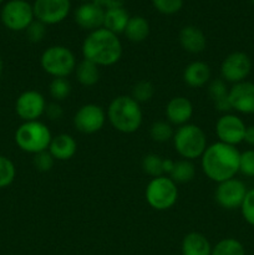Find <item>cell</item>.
Wrapping results in <instances>:
<instances>
[{"label": "cell", "instance_id": "obj_1", "mask_svg": "<svg viewBox=\"0 0 254 255\" xmlns=\"http://www.w3.org/2000/svg\"><path fill=\"white\" fill-rule=\"evenodd\" d=\"M241 152L236 146L214 142L209 144L201 157V167L207 178L217 184L236 178L239 173Z\"/></svg>", "mask_w": 254, "mask_h": 255}, {"label": "cell", "instance_id": "obj_2", "mask_svg": "<svg viewBox=\"0 0 254 255\" xmlns=\"http://www.w3.org/2000/svg\"><path fill=\"white\" fill-rule=\"evenodd\" d=\"M85 60L94 62L97 66H112L122 56V44L116 34L105 27L90 31L81 46Z\"/></svg>", "mask_w": 254, "mask_h": 255}, {"label": "cell", "instance_id": "obj_3", "mask_svg": "<svg viewBox=\"0 0 254 255\" xmlns=\"http://www.w3.org/2000/svg\"><path fill=\"white\" fill-rule=\"evenodd\" d=\"M106 115L116 131L127 134L138 131L143 120L139 104L127 95L115 97L110 102Z\"/></svg>", "mask_w": 254, "mask_h": 255}, {"label": "cell", "instance_id": "obj_4", "mask_svg": "<svg viewBox=\"0 0 254 255\" xmlns=\"http://www.w3.org/2000/svg\"><path fill=\"white\" fill-rule=\"evenodd\" d=\"M173 146L177 153L183 159L193 161L201 158L208 147L207 136L203 129L193 124L179 126L173 134Z\"/></svg>", "mask_w": 254, "mask_h": 255}, {"label": "cell", "instance_id": "obj_5", "mask_svg": "<svg viewBox=\"0 0 254 255\" xmlns=\"http://www.w3.org/2000/svg\"><path fill=\"white\" fill-rule=\"evenodd\" d=\"M52 136L49 127L41 121L22 122L15 132V143L21 151L30 154L49 149Z\"/></svg>", "mask_w": 254, "mask_h": 255}, {"label": "cell", "instance_id": "obj_6", "mask_svg": "<svg viewBox=\"0 0 254 255\" xmlns=\"http://www.w3.org/2000/svg\"><path fill=\"white\" fill-rule=\"evenodd\" d=\"M40 65L47 75L55 77H67L76 69V56L74 52L62 45L47 47L40 57Z\"/></svg>", "mask_w": 254, "mask_h": 255}, {"label": "cell", "instance_id": "obj_7", "mask_svg": "<svg viewBox=\"0 0 254 255\" xmlns=\"http://www.w3.org/2000/svg\"><path fill=\"white\" fill-rule=\"evenodd\" d=\"M146 202L156 211H167L177 203V183L168 176L154 177L148 182L144 191Z\"/></svg>", "mask_w": 254, "mask_h": 255}, {"label": "cell", "instance_id": "obj_8", "mask_svg": "<svg viewBox=\"0 0 254 255\" xmlns=\"http://www.w3.org/2000/svg\"><path fill=\"white\" fill-rule=\"evenodd\" d=\"M35 20L32 5L26 0H10L1 9V21L11 31H24Z\"/></svg>", "mask_w": 254, "mask_h": 255}, {"label": "cell", "instance_id": "obj_9", "mask_svg": "<svg viewBox=\"0 0 254 255\" xmlns=\"http://www.w3.org/2000/svg\"><path fill=\"white\" fill-rule=\"evenodd\" d=\"M107 120L106 111L100 105H82L74 116V126L84 134H92L101 131Z\"/></svg>", "mask_w": 254, "mask_h": 255}, {"label": "cell", "instance_id": "obj_10", "mask_svg": "<svg viewBox=\"0 0 254 255\" xmlns=\"http://www.w3.org/2000/svg\"><path fill=\"white\" fill-rule=\"evenodd\" d=\"M248 192L247 186L241 179L232 178L218 183L216 192H214V199L217 204L227 211H234L241 208L246 194Z\"/></svg>", "mask_w": 254, "mask_h": 255}, {"label": "cell", "instance_id": "obj_11", "mask_svg": "<svg viewBox=\"0 0 254 255\" xmlns=\"http://www.w3.org/2000/svg\"><path fill=\"white\" fill-rule=\"evenodd\" d=\"M35 19L42 24L56 25L64 21L71 10L70 0H35L32 4Z\"/></svg>", "mask_w": 254, "mask_h": 255}, {"label": "cell", "instance_id": "obj_12", "mask_svg": "<svg viewBox=\"0 0 254 255\" xmlns=\"http://www.w3.org/2000/svg\"><path fill=\"white\" fill-rule=\"evenodd\" d=\"M252 71V60L246 52L234 51L224 57L221 64V76L226 82L246 81Z\"/></svg>", "mask_w": 254, "mask_h": 255}, {"label": "cell", "instance_id": "obj_13", "mask_svg": "<svg viewBox=\"0 0 254 255\" xmlns=\"http://www.w3.org/2000/svg\"><path fill=\"white\" fill-rule=\"evenodd\" d=\"M46 100L41 92L36 90H27L19 95L15 102V112L24 122L39 121L40 117L45 115Z\"/></svg>", "mask_w": 254, "mask_h": 255}, {"label": "cell", "instance_id": "obj_14", "mask_svg": "<svg viewBox=\"0 0 254 255\" xmlns=\"http://www.w3.org/2000/svg\"><path fill=\"white\" fill-rule=\"evenodd\" d=\"M247 126L243 120L234 114H224L216 124V134L219 142L236 146L244 141Z\"/></svg>", "mask_w": 254, "mask_h": 255}, {"label": "cell", "instance_id": "obj_15", "mask_svg": "<svg viewBox=\"0 0 254 255\" xmlns=\"http://www.w3.org/2000/svg\"><path fill=\"white\" fill-rule=\"evenodd\" d=\"M232 110L242 115H254V82L242 81L229 89Z\"/></svg>", "mask_w": 254, "mask_h": 255}, {"label": "cell", "instance_id": "obj_16", "mask_svg": "<svg viewBox=\"0 0 254 255\" xmlns=\"http://www.w3.org/2000/svg\"><path fill=\"white\" fill-rule=\"evenodd\" d=\"M74 17L81 29L94 31L104 26L105 9L91 1L84 2L75 10Z\"/></svg>", "mask_w": 254, "mask_h": 255}, {"label": "cell", "instance_id": "obj_17", "mask_svg": "<svg viewBox=\"0 0 254 255\" xmlns=\"http://www.w3.org/2000/svg\"><path fill=\"white\" fill-rule=\"evenodd\" d=\"M167 121L174 126H183L189 124L193 116V105L187 97L177 96L168 101L164 111Z\"/></svg>", "mask_w": 254, "mask_h": 255}, {"label": "cell", "instance_id": "obj_18", "mask_svg": "<svg viewBox=\"0 0 254 255\" xmlns=\"http://www.w3.org/2000/svg\"><path fill=\"white\" fill-rule=\"evenodd\" d=\"M178 39L184 51L189 54H201L207 47L206 35L199 27L193 26V25H187L182 27Z\"/></svg>", "mask_w": 254, "mask_h": 255}, {"label": "cell", "instance_id": "obj_19", "mask_svg": "<svg viewBox=\"0 0 254 255\" xmlns=\"http://www.w3.org/2000/svg\"><path fill=\"white\" fill-rule=\"evenodd\" d=\"M77 151V142L71 134L60 133L52 137L49 146V152L55 161H69Z\"/></svg>", "mask_w": 254, "mask_h": 255}, {"label": "cell", "instance_id": "obj_20", "mask_svg": "<svg viewBox=\"0 0 254 255\" xmlns=\"http://www.w3.org/2000/svg\"><path fill=\"white\" fill-rule=\"evenodd\" d=\"M211 80V69L203 61H193L183 71V81L192 89H201Z\"/></svg>", "mask_w": 254, "mask_h": 255}, {"label": "cell", "instance_id": "obj_21", "mask_svg": "<svg viewBox=\"0 0 254 255\" xmlns=\"http://www.w3.org/2000/svg\"><path fill=\"white\" fill-rule=\"evenodd\" d=\"M212 246L206 236L191 232L182 241V255H211Z\"/></svg>", "mask_w": 254, "mask_h": 255}, {"label": "cell", "instance_id": "obj_22", "mask_svg": "<svg viewBox=\"0 0 254 255\" xmlns=\"http://www.w3.org/2000/svg\"><path fill=\"white\" fill-rule=\"evenodd\" d=\"M129 15L125 7H115V9L105 10L104 26L109 31L114 34H124L125 29L127 26V22L129 20Z\"/></svg>", "mask_w": 254, "mask_h": 255}, {"label": "cell", "instance_id": "obj_23", "mask_svg": "<svg viewBox=\"0 0 254 255\" xmlns=\"http://www.w3.org/2000/svg\"><path fill=\"white\" fill-rule=\"evenodd\" d=\"M75 76H76L77 82L81 86L92 87L100 80V67L96 64H94V62L84 59L76 65Z\"/></svg>", "mask_w": 254, "mask_h": 255}, {"label": "cell", "instance_id": "obj_24", "mask_svg": "<svg viewBox=\"0 0 254 255\" xmlns=\"http://www.w3.org/2000/svg\"><path fill=\"white\" fill-rule=\"evenodd\" d=\"M125 36L131 42H142L148 37L149 24L143 16H131L124 31Z\"/></svg>", "mask_w": 254, "mask_h": 255}, {"label": "cell", "instance_id": "obj_25", "mask_svg": "<svg viewBox=\"0 0 254 255\" xmlns=\"http://www.w3.org/2000/svg\"><path fill=\"white\" fill-rule=\"evenodd\" d=\"M196 176V167L193 162L188 159H179L174 162V166L168 177H171L176 183H188L193 181Z\"/></svg>", "mask_w": 254, "mask_h": 255}, {"label": "cell", "instance_id": "obj_26", "mask_svg": "<svg viewBox=\"0 0 254 255\" xmlns=\"http://www.w3.org/2000/svg\"><path fill=\"white\" fill-rule=\"evenodd\" d=\"M211 255H246V249L236 238H224L212 247Z\"/></svg>", "mask_w": 254, "mask_h": 255}, {"label": "cell", "instance_id": "obj_27", "mask_svg": "<svg viewBox=\"0 0 254 255\" xmlns=\"http://www.w3.org/2000/svg\"><path fill=\"white\" fill-rule=\"evenodd\" d=\"M49 92L55 102L64 101L71 94V84L67 77H55L49 85Z\"/></svg>", "mask_w": 254, "mask_h": 255}, {"label": "cell", "instance_id": "obj_28", "mask_svg": "<svg viewBox=\"0 0 254 255\" xmlns=\"http://www.w3.org/2000/svg\"><path fill=\"white\" fill-rule=\"evenodd\" d=\"M174 131L172 125L167 121H157L149 128V136L154 142L164 143L173 138Z\"/></svg>", "mask_w": 254, "mask_h": 255}, {"label": "cell", "instance_id": "obj_29", "mask_svg": "<svg viewBox=\"0 0 254 255\" xmlns=\"http://www.w3.org/2000/svg\"><path fill=\"white\" fill-rule=\"evenodd\" d=\"M154 92H156V89L151 81L141 80L132 87L131 97L138 104H143V102L151 101L152 97L154 96Z\"/></svg>", "mask_w": 254, "mask_h": 255}, {"label": "cell", "instance_id": "obj_30", "mask_svg": "<svg viewBox=\"0 0 254 255\" xmlns=\"http://www.w3.org/2000/svg\"><path fill=\"white\" fill-rule=\"evenodd\" d=\"M162 163H163V158L161 156L156 153H149L142 159V169H143L144 173L151 176L152 178L164 176Z\"/></svg>", "mask_w": 254, "mask_h": 255}, {"label": "cell", "instance_id": "obj_31", "mask_svg": "<svg viewBox=\"0 0 254 255\" xmlns=\"http://www.w3.org/2000/svg\"><path fill=\"white\" fill-rule=\"evenodd\" d=\"M16 176V168L12 161L0 154V189L9 187Z\"/></svg>", "mask_w": 254, "mask_h": 255}, {"label": "cell", "instance_id": "obj_32", "mask_svg": "<svg viewBox=\"0 0 254 255\" xmlns=\"http://www.w3.org/2000/svg\"><path fill=\"white\" fill-rule=\"evenodd\" d=\"M152 5L163 15L177 14L183 6V0H152Z\"/></svg>", "mask_w": 254, "mask_h": 255}, {"label": "cell", "instance_id": "obj_33", "mask_svg": "<svg viewBox=\"0 0 254 255\" xmlns=\"http://www.w3.org/2000/svg\"><path fill=\"white\" fill-rule=\"evenodd\" d=\"M229 89L227 86V82L223 79H216L209 82L208 85V95L213 102L218 100L226 99L228 97Z\"/></svg>", "mask_w": 254, "mask_h": 255}, {"label": "cell", "instance_id": "obj_34", "mask_svg": "<svg viewBox=\"0 0 254 255\" xmlns=\"http://www.w3.org/2000/svg\"><path fill=\"white\" fill-rule=\"evenodd\" d=\"M242 216H243L244 221L249 224V226L254 227V188L248 189L244 198L243 203L241 206Z\"/></svg>", "mask_w": 254, "mask_h": 255}, {"label": "cell", "instance_id": "obj_35", "mask_svg": "<svg viewBox=\"0 0 254 255\" xmlns=\"http://www.w3.org/2000/svg\"><path fill=\"white\" fill-rule=\"evenodd\" d=\"M32 163H34V167L39 172H49L51 171L52 167H54L55 158L51 156L49 149H46V151H42L34 154Z\"/></svg>", "mask_w": 254, "mask_h": 255}, {"label": "cell", "instance_id": "obj_36", "mask_svg": "<svg viewBox=\"0 0 254 255\" xmlns=\"http://www.w3.org/2000/svg\"><path fill=\"white\" fill-rule=\"evenodd\" d=\"M239 173L251 178L254 177V149H247L241 153Z\"/></svg>", "mask_w": 254, "mask_h": 255}, {"label": "cell", "instance_id": "obj_37", "mask_svg": "<svg viewBox=\"0 0 254 255\" xmlns=\"http://www.w3.org/2000/svg\"><path fill=\"white\" fill-rule=\"evenodd\" d=\"M26 32V37L30 42H40L44 40V37L46 36V25L42 24L41 21L35 19L31 24L27 26V29L25 30Z\"/></svg>", "mask_w": 254, "mask_h": 255}, {"label": "cell", "instance_id": "obj_38", "mask_svg": "<svg viewBox=\"0 0 254 255\" xmlns=\"http://www.w3.org/2000/svg\"><path fill=\"white\" fill-rule=\"evenodd\" d=\"M45 115L51 121H57V120H61L62 116H64V110H62L61 105L59 102H51V104H47Z\"/></svg>", "mask_w": 254, "mask_h": 255}, {"label": "cell", "instance_id": "obj_39", "mask_svg": "<svg viewBox=\"0 0 254 255\" xmlns=\"http://www.w3.org/2000/svg\"><path fill=\"white\" fill-rule=\"evenodd\" d=\"M126 0H92L91 2L99 5L102 9H115V7H124Z\"/></svg>", "mask_w": 254, "mask_h": 255}, {"label": "cell", "instance_id": "obj_40", "mask_svg": "<svg viewBox=\"0 0 254 255\" xmlns=\"http://www.w3.org/2000/svg\"><path fill=\"white\" fill-rule=\"evenodd\" d=\"M214 104V107H216L217 111L222 112V114H229V111L232 110V106H231V102H229V99L228 97H226V99H222V100H218V101L213 102Z\"/></svg>", "mask_w": 254, "mask_h": 255}, {"label": "cell", "instance_id": "obj_41", "mask_svg": "<svg viewBox=\"0 0 254 255\" xmlns=\"http://www.w3.org/2000/svg\"><path fill=\"white\" fill-rule=\"evenodd\" d=\"M249 146H254V126H248L244 134V141Z\"/></svg>", "mask_w": 254, "mask_h": 255}, {"label": "cell", "instance_id": "obj_42", "mask_svg": "<svg viewBox=\"0 0 254 255\" xmlns=\"http://www.w3.org/2000/svg\"><path fill=\"white\" fill-rule=\"evenodd\" d=\"M174 166V161H172L171 158H163V163H162V167H163V174H167L169 176V173L172 172Z\"/></svg>", "mask_w": 254, "mask_h": 255}, {"label": "cell", "instance_id": "obj_43", "mask_svg": "<svg viewBox=\"0 0 254 255\" xmlns=\"http://www.w3.org/2000/svg\"><path fill=\"white\" fill-rule=\"evenodd\" d=\"M1 71H2V60L1 57H0V74H1Z\"/></svg>", "mask_w": 254, "mask_h": 255}, {"label": "cell", "instance_id": "obj_44", "mask_svg": "<svg viewBox=\"0 0 254 255\" xmlns=\"http://www.w3.org/2000/svg\"><path fill=\"white\" fill-rule=\"evenodd\" d=\"M81 1H84V2H90V1H92V0H81Z\"/></svg>", "mask_w": 254, "mask_h": 255}, {"label": "cell", "instance_id": "obj_45", "mask_svg": "<svg viewBox=\"0 0 254 255\" xmlns=\"http://www.w3.org/2000/svg\"><path fill=\"white\" fill-rule=\"evenodd\" d=\"M2 2H4V0H0V4H2Z\"/></svg>", "mask_w": 254, "mask_h": 255}, {"label": "cell", "instance_id": "obj_46", "mask_svg": "<svg viewBox=\"0 0 254 255\" xmlns=\"http://www.w3.org/2000/svg\"><path fill=\"white\" fill-rule=\"evenodd\" d=\"M251 2H252V4H253V5H254V0H251Z\"/></svg>", "mask_w": 254, "mask_h": 255}]
</instances>
